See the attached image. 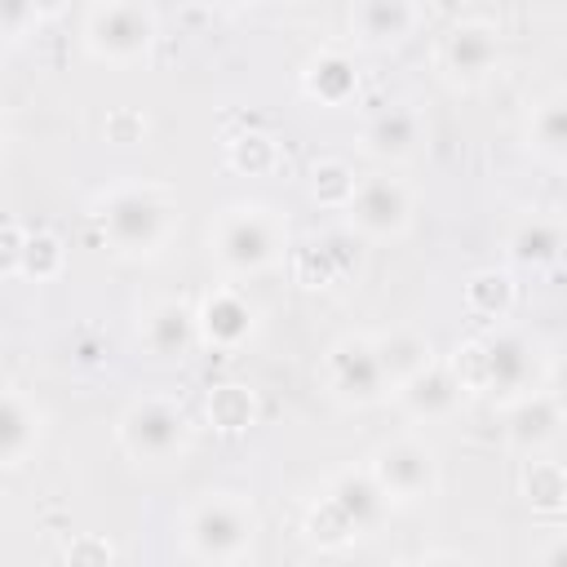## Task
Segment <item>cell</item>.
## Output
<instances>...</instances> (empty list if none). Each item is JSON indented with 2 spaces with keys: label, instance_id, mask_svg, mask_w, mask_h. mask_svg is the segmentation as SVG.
<instances>
[{
  "label": "cell",
  "instance_id": "cell-1",
  "mask_svg": "<svg viewBox=\"0 0 567 567\" xmlns=\"http://www.w3.org/2000/svg\"><path fill=\"white\" fill-rule=\"evenodd\" d=\"M465 394H487L501 403H514L518 394L536 390L540 381V350L518 328H492L487 337L456 350L452 363Z\"/></svg>",
  "mask_w": 567,
  "mask_h": 567
},
{
  "label": "cell",
  "instance_id": "cell-2",
  "mask_svg": "<svg viewBox=\"0 0 567 567\" xmlns=\"http://www.w3.org/2000/svg\"><path fill=\"white\" fill-rule=\"evenodd\" d=\"M97 226L115 252H128V257L155 252L168 239L173 199L155 182H115L97 199Z\"/></svg>",
  "mask_w": 567,
  "mask_h": 567
},
{
  "label": "cell",
  "instance_id": "cell-3",
  "mask_svg": "<svg viewBox=\"0 0 567 567\" xmlns=\"http://www.w3.org/2000/svg\"><path fill=\"white\" fill-rule=\"evenodd\" d=\"M257 540V509L239 492H208L182 518V549L195 563H239Z\"/></svg>",
  "mask_w": 567,
  "mask_h": 567
},
{
  "label": "cell",
  "instance_id": "cell-4",
  "mask_svg": "<svg viewBox=\"0 0 567 567\" xmlns=\"http://www.w3.org/2000/svg\"><path fill=\"white\" fill-rule=\"evenodd\" d=\"M284 239H288V226L266 204H230L226 213H217L208 230V248L230 275H257L275 266L284 252Z\"/></svg>",
  "mask_w": 567,
  "mask_h": 567
},
{
  "label": "cell",
  "instance_id": "cell-5",
  "mask_svg": "<svg viewBox=\"0 0 567 567\" xmlns=\"http://www.w3.org/2000/svg\"><path fill=\"white\" fill-rule=\"evenodd\" d=\"M120 447L137 465H168L182 461L190 447V416L177 399L142 394L120 412Z\"/></svg>",
  "mask_w": 567,
  "mask_h": 567
},
{
  "label": "cell",
  "instance_id": "cell-6",
  "mask_svg": "<svg viewBox=\"0 0 567 567\" xmlns=\"http://www.w3.org/2000/svg\"><path fill=\"white\" fill-rule=\"evenodd\" d=\"M372 478L381 483L385 501L390 505H421L434 496L439 487V461H434V447L403 434V439H390L372 452Z\"/></svg>",
  "mask_w": 567,
  "mask_h": 567
},
{
  "label": "cell",
  "instance_id": "cell-7",
  "mask_svg": "<svg viewBox=\"0 0 567 567\" xmlns=\"http://www.w3.org/2000/svg\"><path fill=\"white\" fill-rule=\"evenodd\" d=\"M84 44L102 62H137L155 44V13L142 0H106L84 22Z\"/></svg>",
  "mask_w": 567,
  "mask_h": 567
},
{
  "label": "cell",
  "instance_id": "cell-8",
  "mask_svg": "<svg viewBox=\"0 0 567 567\" xmlns=\"http://www.w3.org/2000/svg\"><path fill=\"white\" fill-rule=\"evenodd\" d=\"M346 217L350 230H359L363 239H394L412 221V190L390 173L359 177L346 199Z\"/></svg>",
  "mask_w": 567,
  "mask_h": 567
},
{
  "label": "cell",
  "instance_id": "cell-9",
  "mask_svg": "<svg viewBox=\"0 0 567 567\" xmlns=\"http://www.w3.org/2000/svg\"><path fill=\"white\" fill-rule=\"evenodd\" d=\"M323 381L350 408L381 403L385 390H390V381L381 372V359L372 350V337H341V341H332L328 354H323Z\"/></svg>",
  "mask_w": 567,
  "mask_h": 567
},
{
  "label": "cell",
  "instance_id": "cell-10",
  "mask_svg": "<svg viewBox=\"0 0 567 567\" xmlns=\"http://www.w3.org/2000/svg\"><path fill=\"white\" fill-rule=\"evenodd\" d=\"M501 62V35L492 22H456L439 44V66L452 84H483Z\"/></svg>",
  "mask_w": 567,
  "mask_h": 567
},
{
  "label": "cell",
  "instance_id": "cell-11",
  "mask_svg": "<svg viewBox=\"0 0 567 567\" xmlns=\"http://www.w3.org/2000/svg\"><path fill=\"white\" fill-rule=\"evenodd\" d=\"M142 346L151 359L159 363H173V359H186L190 346L199 341V328H195V310L186 301H155L146 315H142Z\"/></svg>",
  "mask_w": 567,
  "mask_h": 567
},
{
  "label": "cell",
  "instance_id": "cell-12",
  "mask_svg": "<svg viewBox=\"0 0 567 567\" xmlns=\"http://www.w3.org/2000/svg\"><path fill=\"white\" fill-rule=\"evenodd\" d=\"M323 496L341 509V518L354 527V536L377 532V527H381V518L390 514V501H385L381 483L372 478V470H341V474L328 483V492H323Z\"/></svg>",
  "mask_w": 567,
  "mask_h": 567
},
{
  "label": "cell",
  "instance_id": "cell-13",
  "mask_svg": "<svg viewBox=\"0 0 567 567\" xmlns=\"http://www.w3.org/2000/svg\"><path fill=\"white\" fill-rule=\"evenodd\" d=\"M416 27V0H354L350 31L363 49H394Z\"/></svg>",
  "mask_w": 567,
  "mask_h": 567
},
{
  "label": "cell",
  "instance_id": "cell-14",
  "mask_svg": "<svg viewBox=\"0 0 567 567\" xmlns=\"http://www.w3.org/2000/svg\"><path fill=\"white\" fill-rule=\"evenodd\" d=\"M195 328H199V337L208 346L235 350L252 332V306H248V297L239 288H213L195 310Z\"/></svg>",
  "mask_w": 567,
  "mask_h": 567
},
{
  "label": "cell",
  "instance_id": "cell-15",
  "mask_svg": "<svg viewBox=\"0 0 567 567\" xmlns=\"http://www.w3.org/2000/svg\"><path fill=\"white\" fill-rule=\"evenodd\" d=\"M558 425H563L558 399H554V394H540V390H527V394L514 399L505 434H509V447L536 456L540 447H549V443L558 439Z\"/></svg>",
  "mask_w": 567,
  "mask_h": 567
},
{
  "label": "cell",
  "instance_id": "cell-16",
  "mask_svg": "<svg viewBox=\"0 0 567 567\" xmlns=\"http://www.w3.org/2000/svg\"><path fill=\"white\" fill-rule=\"evenodd\" d=\"M394 394L403 399V408H408L416 421H443V416L456 412V403H461L465 390H461V381H456L452 368L430 363V368H421L416 377H408Z\"/></svg>",
  "mask_w": 567,
  "mask_h": 567
},
{
  "label": "cell",
  "instance_id": "cell-17",
  "mask_svg": "<svg viewBox=\"0 0 567 567\" xmlns=\"http://www.w3.org/2000/svg\"><path fill=\"white\" fill-rule=\"evenodd\" d=\"M421 115L412 106H385L363 124V151L377 159H408L421 146Z\"/></svg>",
  "mask_w": 567,
  "mask_h": 567
},
{
  "label": "cell",
  "instance_id": "cell-18",
  "mask_svg": "<svg viewBox=\"0 0 567 567\" xmlns=\"http://www.w3.org/2000/svg\"><path fill=\"white\" fill-rule=\"evenodd\" d=\"M301 89L323 102V106H346L354 93H359V71H354V58L341 53V49H319L310 53L306 71H301Z\"/></svg>",
  "mask_w": 567,
  "mask_h": 567
},
{
  "label": "cell",
  "instance_id": "cell-19",
  "mask_svg": "<svg viewBox=\"0 0 567 567\" xmlns=\"http://www.w3.org/2000/svg\"><path fill=\"white\" fill-rule=\"evenodd\" d=\"M372 350H377V359H381V372H385L390 390H399L408 377H416L421 368L434 363V346H430V337L416 332V328H390V332L372 337Z\"/></svg>",
  "mask_w": 567,
  "mask_h": 567
},
{
  "label": "cell",
  "instance_id": "cell-20",
  "mask_svg": "<svg viewBox=\"0 0 567 567\" xmlns=\"http://www.w3.org/2000/svg\"><path fill=\"white\" fill-rule=\"evenodd\" d=\"M505 248H509V261L518 270H549L563 252V226L554 217H527L514 226Z\"/></svg>",
  "mask_w": 567,
  "mask_h": 567
},
{
  "label": "cell",
  "instance_id": "cell-21",
  "mask_svg": "<svg viewBox=\"0 0 567 567\" xmlns=\"http://www.w3.org/2000/svg\"><path fill=\"white\" fill-rule=\"evenodd\" d=\"M40 439V416L13 390H0V465H18Z\"/></svg>",
  "mask_w": 567,
  "mask_h": 567
},
{
  "label": "cell",
  "instance_id": "cell-22",
  "mask_svg": "<svg viewBox=\"0 0 567 567\" xmlns=\"http://www.w3.org/2000/svg\"><path fill=\"white\" fill-rule=\"evenodd\" d=\"M527 142L532 151L545 159V164H563L567 159V97L563 93H549L532 120H527Z\"/></svg>",
  "mask_w": 567,
  "mask_h": 567
},
{
  "label": "cell",
  "instance_id": "cell-23",
  "mask_svg": "<svg viewBox=\"0 0 567 567\" xmlns=\"http://www.w3.org/2000/svg\"><path fill=\"white\" fill-rule=\"evenodd\" d=\"M465 306L478 315V319H505L509 306H514V279L505 270H478L470 284H465Z\"/></svg>",
  "mask_w": 567,
  "mask_h": 567
},
{
  "label": "cell",
  "instance_id": "cell-24",
  "mask_svg": "<svg viewBox=\"0 0 567 567\" xmlns=\"http://www.w3.org/2000/svg\"><path fill=\"white\" fill-rule=\"evenodd\" d=\"M252 416H257V403H252V394H248L244 385H217V390L208 394V421H213L221 434L248 430Z\"/></svg>",
  "mask_w": 567,
  "mask_h": 567
},
{
  "label": "cell",
  "instance_id": "cell-25",
  "mask_svg": "<svg viewBox=\"0 0 567 567\" xmlns=\"http://www.w3.org/2000/svg\"><path fill=\"white\" fill-rule=\"evenodd\" d=\"M226 159H230V168L257 177V173H270L279 164V146L266 133H239V137L226 142Z\"/></svg>",
  "mask_w": 567,
  "mask_h": 567
},
{
  "label": "cell",
  "instance_id": "cell-26",
  "mask_svg": "<svg viewBox=\"0 0 567 567\" xmlns=\"http://www.w3.org/2000/svg\"><path fill=\"white\" fill-rule=\"evenodd\" d=\"M354 182H359V177L350 173L346 159H323V164H315V173H310V195H315L323 208H346Z\"/></svg>",
  "mask_w": 567,
  "mask_h": 567
},
{
  "label": "cell",
  "instance_id": "cell-27",
  "mask_svg": "<svg viewBox=\"0 0 567 567\" xmlns=\"http://www.w3.org/2000/svg\"><path fill=\"white\" fill-rule=\"evenodd\" d=\"M523 487L532 496V505L540 509H563V496H567V474L558 461H532L527 474H523Z\"/></svg>",
  "mask_w": 567,
  "mask_h": 567
},
{
  "label": "cell",
  "instance_id": "cell-28",
  "mask_svg": "<svg viewBox=\"0 0 567 567\" xmlns=\"http://www.w3.org/2000/svg\"><path fill=\"white\" fill-rule=\"evenodd\" d=\"M62 261H66L62 239H58V235H49V230H35V235H27V244H22V266H18V275L53 279V275L62 270Z\"/></svg>",
  "mask_w": 567,
  "mask_h": 567
},
{
  "label": "cell",
  "instance_id": "cell-29",
  "mask_svg": "<svg viewBox=\"0 0 567 567\" xmlns=\"http://www.w3.org/2000/svg\"><path fill=\"white\" fill-rule=\"evenodd\" d=\"M306 536L319 545V549H341V545H350L354 540V527L341 518V509L323 496L310 514H306Z\"/></svg>",
  "mask_w": 567,
  "mask_h": 567
},
{
  "label": "cell",
  "instance_id": "cell-30",
  "mask_svg": "<svg viewBox=\"0 0 567 567\" xmlns=\"http://www.w3.org/2000/svg\"><path fill=\"white\" fill-rule=\"evenodd\" d=\"M40 22L35 0H0V35H22Z\"/></svg>",
  "mask_w": 567,
  "mask_h": 567
},
{
  "label": "cell",
  "instance_id": "cell-31",
  "mask_svg": "<svg viewBox=\"0 0 567 567\" xmlns=\"http://www.w3.org/2000/svg\"><path fill=\"white\" fill-rule=\"evenodd\" d=\"M22 244H27V230L0 226V275H18V266H22Z\"/></svg>",
  "mask_w": 567,
  "mask_h": 567
},
{
  "label": "cell",
  "instance_id": "cell-32",
  "mask_svg": "<svg viewBox=\"0 0 567 567\" xmlns=\"http://www.w3.org/2000/svg\"><path fill=\"white\" fill-rule=\"evenodd\" d=\"M102 354H106V337H97V332H80L75 337V354H71L75 363H97Z\"/></svg>",
  "mask_w": 567,
  "mask_h": 567
},
{
  "label": "cell",
  "instance_id": "cell-33",
  "mask_svg": "<svg viewBox=\"0 0 567 567\" xmlns=\"http://www.w3.org/2000/svg\"><path fill=\"white\" fill-rule=\"evenodd\" d=\"M208 4H226L230 9V4H244V0H208Z\"/></svg>",
  "mask_w": 567,
  "mask_h": 567
},
{
  "label": "cell",
  "instance_id": "cell-34",
  "mask_svg": "<svg viewBox=\"0 0 567 567\" xmlns=\"http://www.w3.org/2000/svg\"><path fill=\"white\" fill-rule=\"evenodd\" d=\"M0 146H4V120H0Z\"/></svg>",
  "mask_w": 567,
  "mask_h": 567
}]
</instances>
